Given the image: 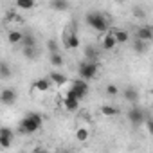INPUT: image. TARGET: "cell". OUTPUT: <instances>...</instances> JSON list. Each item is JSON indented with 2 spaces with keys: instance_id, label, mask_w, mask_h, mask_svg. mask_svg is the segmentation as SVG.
<instances>
[{
  "instance_id": "32",
  "label": "cell",
  "mask_w": 153,
  "mask_h": 153,
  "mask_svg": "<svg viewBox=\"0 0 153 153\" xmlns=\"http://www.w3.org/2000/svg\"><path fill=\"white\" fill-rule=\"evenodd\" d=\"M33 153H49V151H47V149H43V148H36Z\"/></svg>"
},
{
  "instance_id": "16",
  "label": "cell",
  "mask_w": 153,
  "mask_h": 153,
  "mask_svg": "<svg viewBox=\"0 0 153 153\" xmlns=\"http://www.w3.org/2000/svg\"><path fill=\"white\" fill-rule=\"evenodd\" d=\"M101 114H103V115H106V117H114V115H119V114H121V110H119L117 106L103 105V106H101Z\"/></svg>"
},
{
  "instance_id": "22",
  "label": "cell",
  "mask_w": 153,
  "mask_h": 153,
  "mask_svg": "<svg viewBox=\"0 0 153 153\" xmlns=\"http://www.w3.org/2000/svg\"><path fill=\"white\" fill-rule=\"evenodd\" d=\"M131 49H133L137 54H144V52H146V42H142V40H137V38H135V42L131 43Z\"/></svg>"
},
{
  "instance_id": "33",
  "label": "cell",
  "mask_w": 153,
  "mask_h": 153,
  "mask_svg": "<svg viewBox=\"0 0 153 153\" xmlns=\"http://www.w3.org/2000/svg\"><path fill=\"white\" fill-rule=\"evenodd\" d=\"M54 153H58V151H54Z\"/></svg>"
},
{
  "instance_id": "23",
  "label": "cell",
  "mask_w": 153,
  "mask_h": 153,
  "mask_svg": "<svg viewBox=\"0 0 153 153\" xmlns=\"http://www.w3.org/2000/svg\"><path fill=\"white\" fill-rule=\"evenodd\" d=\"M24 47H36V38L31 34V33H24V42H22Z\"/></svg>"
},
{
  "instance_id": "17",
  "label": "cell",
  "mask_w": 153,
  "mask_h": 153,
  "mask_svg": "<svg viewBox=\"0 0 153 153\" xmlns=\"http://www.w3.org/2000/svg\"><path fill=\"white\" fill-rule=\"evenodd\" d=\"M7 40H9V43H22V42H24V33L13 29V31H9Z\"/></svg>"
},
{
  "instance_id": "27",
  "label": "cell",
  "mask_w": 153,
  "mask_h": 153,
  "mask_svg": "<svg viewBox=\"0 0 153 153\" xmlns=\"http://www.w3.org/2000/svg\"><path fill=\"white\" fill-rule=\"evenodd\" d=\"M0 137H7V139H15V131L7 126H2L0 128Z\"/></svg>"
},
{
  "instance_id": "20",
  "label": "cell",
  "mask_w": 153,
  "mask_h": 153,
  "mask_svg": "<svg viewBox=\"0 0 153 153\" xmlns=\"http://www.w3.org/2000/svg\"><path fill=\"white\" fill-rule=\"evenodd\" d=\"M63 63H65V59H63V56H61L59 52H58V54H51V65H52L54 68H61Z\"/></svg>"
},
{
  "instance_id": "12",
  "label": "cell",
  "mask_w": 153,
  "mask_h": 153,
  "mask_svg": "<svg viewBox=\"0 0 153 153\" xmlns=\"http://www.w3.org/2000/svg\"><path fill=\"white\" fill-rule=\"evenodd\" d=\"M78 47H79V36L76 33L65 36V49H78Z\"/></svg>"
},
{
  "instance_id": "18",
  "label": "cell",
  "mask_w": 153,
  "mask_h": 153,
  "mask_svg": "<svg viewBox=\"0 0 153 153\" xmlns=\"http://www.w3.org/2000/svg\"><path fill=\"white\" fill-rule=\"evenodd\" d=\"M88 137H90V131H88V128L81 126V128H78V130H76V140H79V142H85Z\"/></svg>"
},
{
  "instance_id": "1",
  "label": "cell",
  "mask_w": 153,
  "mask_h": 153,
  "mask_svg": "<svg viewBox=\"0 0 153 153\" xmlns=\"http://www.w3.org/2000/svg\"><path fill=\"white\" fill-rule=\"evenodd\" d=\"M43 124V119L38 112H29L18 124V133H24V135H33L36 133Z\"/></svg>"
},
{
  "instance_id": "14",
  "label": "cell",
  "mask_w": 153,
  "mask_h": 153,
  "mask_svg": "<svg viewBox=\"0 0 153 153\" xmlns=\"http://www.w3.org/2000/svg\"><path fill=\"white\" fill-rule=\"evenodd\" d=\"M49 78H51V81L54 83V85H58V87H61V85H65L68 79H67V76H63L61 72H58V70H52L51 74H49Z\"/></svg>"
},
{
  "instance_id": "15",
  "label": "cell",
  "mask_w": 153,
  "mask_h": 153,
  "mask_svg": "<svg viewBox=\"0 0 153 153\" xmlns=\"http://www.w3.org/2000/svg\"><path fill=\"white\" fill-rule=\"evenodd\" d=\"M114 34H115V42L117 43H126L130 40V34L124 29H114Z\"/></svg>"
},
{
  "instance_id": "30",
  "label": "cell",
  "mask_w": 153,
  "mask_h": 153,
  "mask_svg": "<svg viewBox=\"0 0 153 153\" xmlns=\"http://www.w3.org/2000/svg\"><path fill=\"white\" fill-rule=\"evenodd\" d=\"M144 124H146V130H148V133H149V135H153V117H148Z\"/></svg>"
},
{
  "instance_id": "9",
  "label": "cell",
  "mask_w": 153,
  "mask_h": 153,
  "mask_svg": "<svg viewBox=\"0 0 153 153\" xmlns=\"http://www.w3.org/2000/svg\"><path fill=\"white\" fill-rule=\"evenodd\" d=\"M123 96H124V99H126V101H130L133 106L139 103V92H137V88H135V87H126V88H124V92H123Z\"/></svg>"
},
{
  "instance_id": "5",
  "label": "cell",
  "mask_w": 153,
  "mask_h": 153,
  "mask_svg": "<svg viewBox=\"0 0 153 153\" xmlns=\"http://www.w3.org/2000/svg\"><path fill=\"white\" fill-rule=\"evenodd\" d=\"M126 117H128V121L133 124V126H140V124H144L146 123V119L149 117L148 114H146V110L144 108H140V106H131L130 110H128V114H126Z\"/></svg>"
},
{
  "instance_id": "4",
  "label": "cell",
  "mask_w": 153,
  "mask_h": 153,
  "mask_svg": "<svg viewBox=\"0 0 153 153\" xmlns=\"http://www.w3.org/2000/svg\"><path fill=\"white\" fill-rule=\"evenodd\" d=\"M88 94V85H87V81H83V79H72V87L68 88V92H67V96H70V97H76L78 101H81L85 96Z\"/></svg>"
},
{
  "instance_id": "3",
  "label": "cell",
  "mask_w": 153,
  "mask_h": 153,
  "mask_svg": "<svg viewBox=\"0 0 153 153\" xmlns=\"http://www.w3.org/2000/svg\"><path fill=\"white\" fill-rule=\"evenodd\" d=\"M99 70V63L97 61H81V65L78 67V74H79V79L88 81L92 78H96V74Z\"/></svg>"
},
{
  "instance_id": "6",
  "label": "cell",
  "mask_w": 153,
  "mask_h": 153,
  "mask_svg": "<svg viewBox=\"0 0 153 153\" xmlns=\"http://www.w3.org/2000/svg\"><path fill=\"white\" fill-rule=\"evenodd\" d=\"M137 40L142 42H153V25H140L137 27Z\"/></svg>"
},
{
  "instance_id": "10",
  "label": "cell",
  "mask_w": 153,
  "mask_h": 153,
  "mask_svg": "<svg viewBox=\"0 0 153 153\" xmlns=\"http://www.w3.org/2000/svg\"><path fill=\"white\" fill-rule=\"evenodd\" d=\"M83 52H85V59L87 61H97V58H99V49L96 45H92V43H88Z\"/></svg>"
},
{
  "instance_id": "29",
  "label": "cell",
  "mask_w": 153,
  "mask_h": 153,
  "mask_svg": "<svg viewBox=\"0 0 153 153\" xmlns=\"http://www.w3.org/2000/svg\"><path fill=\"white\" fill-rule=\"evenodd\" d=\"M106 94H108V96H117V94H119V87L114 85V83L106 85Z\"/></svg>"
},
{
  "instance_id": "28",
  "label": "cell",
  "mask_w": 153,
  "mask_h": 153,
  "mask_svg": "<svg viewBox=\"0 0 153 153\" xmlns=\"http://www.w3.org/2000/svg\"><path fill=\"white\" fill-rule=\"evenodd\" d=\"M133 15H135L137 18H144V16H146V9L140 7V6H133Z\"/></svg>"
},
{
  "instance_id": "7",
  "label": "cell",
  "mask_w": 153,
  "mask_h": 153,
  "mask_svg": "<svg viewBox=\"0 0 153 153\" xmlns=\"http://www.w3.org/2000/svg\"><path fill=\"white\" fill-rule=\"evenodd\" d=\"M16 97H18V94H16L15 88H4L2 96H0V101H2L4 105H13L16 101Z\"/></svg>"
},
{
  "instance_id": "19",
  "label": "cell",
  "mask_w": 153,
  "mask_h": 153,
  "mask_svg": "<svg viewBox=\"0 0 153 153\" xmlns=\"http://www.w3.org/2000/svg\"><path fill=\"white\" fill-rule=\"evenodd\" d=\"M49 6H51L54 11H67V9H68V2H65V0H52Z\"/></svg>"
},
{
  "instance_id": "11",
  "label": "cell",
  "mask_w": 153,
  "mask_h": 153,
  "mask_svg": "<svg viewBox=\"0 0 153 153\" xmlns=\"http://www.w3.org/2000/svg\"><path fill=\"white\" fill-rule=\"evenodd\" d=\"M63 106L67 112H76L79 108V101L76 99V97H70V96H65L63 97Z\"/></svg>"
},
{
  "instance_id": "25",
  "label": "cell",
  "mask_w": 153,
  "mask_h": 153,
  "mask_svg": "<svg viewBox=\"0 0 153 153\" xmlns=\"http://www.w3.org/2000/svg\"><path fill=\"white\" fill-rule=\"evenodd\" d=\"M47 49H49L51 54H58V52H59V43L51 38V40H47Z\"/></svg>"
},
{
  "instance_id": "13",
  "label": "cell",
  "mask_w": 153,
  "mask_h": 153,
  "mask_svg": "<svg viewBox=\"0 0 153 153\" xmlns=\"http://www.w3.org/2000/svg\"><path fill=\"white\" fill-rule=\"evenodd\" d=\"M38 92H47L51 87H52V81H51V78H42V79H38V81H34V85H33Z\"/></svg>"
},
{
  "instance_id": "8",
  "label": "cell",
  "mask_w": 153,
  "mask_h": 153,
  "mask_svg": "<svg viewBox=\"0 0 153 153\" xmlns=\"http://www.w3.org/2000/svg\"><path fill=\"white\" fill-rule=\"evenodd\" d=\"M115 45H117L115 34H114V31H108L101 42V47H103V51H112V49H115Z\"/></svg>"
},
{
  "instance_id": "21",
  "label": "cell",
  "mask_w": 153,
  "mask_h": 153,
  "mask_svg": "<svg viewBox=\"0 0 153 153\" xmlns=\"http://www.w3.org/2000/svg\"><path fill=\"white\" fill-rule=\"evenodd\" d=\"M34 6H36L34 0H16V7H18V9H25V11H29V9H33Z\"/></svg>"
},
{
  "instance_id": "26",
  "label": "cell",
  "mask_w": 153,
  "mask_h": 153,
  "mask_svg": "<svg viewBox=\"0 0 153 153\" xmlns=\"http://www.w3.org/2000/svg\"><path fill=\"white\" fill-rule=\"evenodd\" d=\"M0 76H2V79H7L9 76H11V68H9V65L6 61L0 63Z\"/></svg>"
},
{
  "instance_id": "24",
  "label": "cell",
  "mask_w": 153,
  "mask_h": 153,
  "mask_svg": "<svg viewBox=\"0 0 153 153\" xmlns=\"http://www.w3.org/2000/svg\"><path fill=\"white\" fill-rule=\"evenodd\" d=\"M24 56L27 59H36L38 58V47H24Z\"/></svg>"
},
{
  "instance_id": "31",
  "label": "cell",
  "mask_w": 153,
  "mask_h": 153,
  "mask_svg": "<svg viewBox=\"0 0 153 153\" xmlns=\"http://www.w3.org/2000/svg\"><path fill=\"white\" fill-rule=\"evenodd\" d=\"M11 142H13V139H7V137H0V144H2V148H4V149H7V148L11 146Z\"/></svg>"
},
{
  "instance_id": "2",
  "label": "cell",
  "mask_w": 153,
  "mask_h": 153,
  "mask_svg": "<svg viewBox=\"0 0 153 153\" xmlns=\"http://www.w3.org/2000/svg\"><path fill=\"white\" fill-rule=\"evenodd\" d=\"M87 24L96 29L97 33H108V20L103 13H97V11H92L87 15Z\"/></svg>"
}]
</instances>
